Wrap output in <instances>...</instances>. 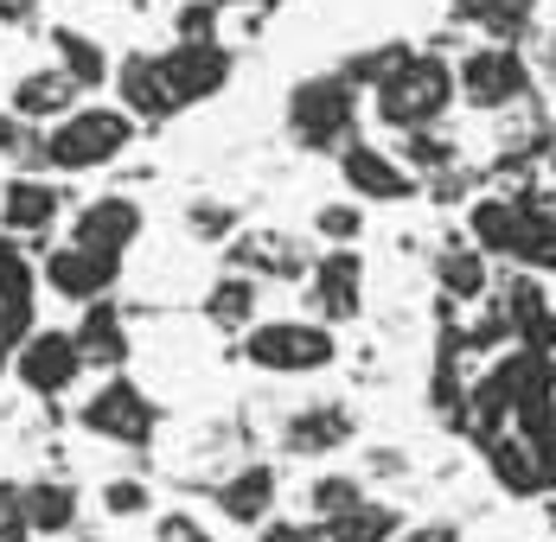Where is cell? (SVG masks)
Segmentation results:
<instances>
[{"mask_svg":"<svg viewBox=\"0 0 556 542\" xmlns=\"http://www.w3.org/2000/svg\"><path fill=\"white\" fill-rule=\"evenodd\" d=\"M314 517L327 524V517H339V511H352V504H365V491H358V479H339V473H327V479H314Z\"/></svg>","mask_w":556,"mask_h":542,"instance_id":"obj_28","label":"cell"},{"mask_svg":"<svg viewBox=\"0 0 556 542\" xmlns=\"http://www.w3.org/2000/svg\"><path fill=\"white\" fill-rule=\"evenodd\" d=\"M52 46H58V70H71L84 96L110 83V57H103V46H97L90 33H77V26H58V33H52Z\"/></svg>","mask_w":556,"mask_h":542,"instance_id":"obj_20","label":"cell"},{"mask_svg":"<svg viewBox=\"0 0 556 542\" xmlns=\"http://www.w3.org/2000/svg\"><path fill=\"white\" fill-rule=\"evenodd\" d=\"M161 77H167L173 103H212L224 83H230V52L218 39H179L173 52H161Z\"/></svg>","mask_w":556,"mask_h":542,"instance_id":"obj_9","label":"cell"},{"mask_svg":"<svg viewBox=\"0 0 556 542\" xmlns=\"http://www.w3.org/2000/svg\"><path fill=\"white\" fill-rule=\"evenodd\" d=\"M77 351H84V364H90V358H97V364H122V358H128V332H122L110 300H90V307H84V320H77Z\"/></svg>","mask_w":556,"mask_h":542,"instance_id":"obj_21","label":"cell"},{"mask_svg":"<svg viewBox=\"0 0 556 542\" xmlns=\"http://www.w3.org/2000/svg\"><path fill=\"white\" fill-rule=\"evenodd\" d=\"M141 230H148V217H141V205H135L128 192H103V198H90V205L77 211V223H71L77 243L110 249V256H128V249L141 243Z\"/></svg>","mask_w":556,"mask_h":542,"instance_id":"obj_13","label":"cell"},{"mask_svg":"<svg viewBox=\"0 0 556 542\" xmlns=\"http://www.w3.org/2000/svg\"><path fill=\"white\" fill-rule=\"evenodd\" d=\"M314 230H320L327 243H358V236H365V211H358V205H320V211H314Z\"/></svg>","mask_w":556,"mask_h":542,"instance_id":"obj_29","label":"cell"},{"mask_svg":"<svg viewBox=\"0 0 556 542\" xmlns=\"http://www.w3.org/2000/svg\"><path fill=\"white\" fill-rule=\"evenodd\" d=\"M435 281H442L454 300H480V294H486V249L447 243L442 256H435Z\"/></svg>","mask_w":556,"mask_h":542,"instance_id":"obj_22","label":"cell"},{"mask_svg":"<svg viewBox=\"0 0 556 542\" xmlns=\"http://www.w3.org/2000/svg\"><path fill=\"white\" fill-rule=\"evenodd\" d=\"M320 542H396V517L384 504H352V511L327 517Z\"/></svg>","mask_w":556,"mask_h":542,"instance_id":"obj_25","label":"cell"},{"mask_svg":"<svg viewBox=\"0 0 556 542\" xmlns=\"http://www.w3.org/2000/svg\"><path fill=\"white\" fill-rule=\"evenodd\" d=\"M135 141V115L122 103H77L64 108L52 121V134H46V160L58 172H97V166L122 160V147Z\"/></svg>","mask_w":556,"mask_h":542,"instance_id":"obj_2","label":"cell"},{"mask_svg":"<svg viewBox=\"0 0 556 542\" xmlns=\"http://www.w3.org/2000/svg\"><path fill=\"white\" fill-rule=\"evenodd\" d=\"M525 223H531V198H480L473 217H467L473 249H486V256H518Z\"/></svg>","mask_w":556,"mask_h":542,"instance_id":"obj_17","label":"cell"},{"mask_svg":"<svg viewBox=\"0 0 556 542\" xmlns=\"http://www.w3.org/2000/svg\"><path fill=\"white\" fill-rule=\"evenodd\" d=\"M64 217V192L52 179H0V230L20 236V243H46Z\"/></svg>","mask_w":556,"mask_h":542,"instance_id":"obj_12","label":"cell"},{"mask_svg":"<svg viewBox=\"0 0 556 542\" xmlns=\"http://www.w3.org/2000/svg\"><path fill=\"white\" fill-rule=\"evenodd\" d=\"M115 274H122V256H110V249H90V243H58V249H46V287H52L58 300H71V307H90V300H103L115 287Z\"/></svg>","mask_w":556,"mask_h":542,"instance_id":"obj_8","label":"cell"},{"mask_svg":"<svg viewBox=\"0 0 556 542\" xmlns=\"http://www.w3.org/2000/svg\"><path fill=\"white\" fill-rule=\"evenodd\" d=\"M339 172H345L352 198H371V205H403V198H416V172L396 160V154L371 147V141H345V147H339Z\"/></svg>","mask_w":556,"mask_h":542,"instance_id":"obj_11","label":"cell"},{"mask_svg":"<svg viewBox=\"0 0 556 542\" xmlns=\"http://www.w3.org/2000/svg\"><path fill=\"white\" fill-rule=\"evenodd\" d=\"M103 511H110V517H141V511H148V486H141V479H110V486H103Z\"/></svg>","mask_w":556,"mask_h":542,"instance_id":"obj_31","label":"cell"},{"mask_svg":"<svg viewBox=\"0 0 556 542\" xmlns=\"http://www.w3.org/2000/svg\"><path fill=\"white\" fill-rule=\"evenodd\" d=\"M263 542H320V530H307V524H269L263 517Z\"/></svg>","mask_w":556,"mask_h":542,"instance_id":"obj_33","label":"cell"},{"mask_svg":"<svg viewBox=\"0 0 556 542\" xmlns=\"http://www.w3.org/2000/svg\"><path fill=\"white\" fill-rule=\"evenodd\" d=\"M403 166L416 172V166H447V141L435 128H409L403 134Z\"/></svg>","mask_w":556,"mask_h":542,"instance_id":"obj_30","label":"cell"},{"mask_svg":"<svg viewBox=\"0 0 556 542\" xmlns=\"http://www.w3.org/2000/svg\"><path fill=\"white\" fill-rule=\"evenodd\" d=\"M403 542H460V537H454L447 524H422V530H409Z\"/></svg>","mask_w":556,"mask_h":542,"instance_id":"obj_34","label":"cell"},{"mask_svg":"<svg viewBox=\"0 0 556 542\" xmlns=\"http://www.w3.org/2000/svg\"><path fill=\"white\" fill-rule=\"evenodd\" d=\"M551 172H556V147H551Z\"/></svg>","mask_w":556,"mask_h":542,"instance_id":"obj_35","label":"cell"},{"mask_svg":"<svg viewBox=\"0 0 556 542\" xmlns=\"http://www.w3.org/2000/svg\"><path fill=\"white\" fill-rule=\"evenodd\" d=\"M218 504L230 524H263L276 511V466H243L237 479H224Z\"/></svg>","mask_w":556,"mask_h":542,"instance_id":"obj_19","label":"cell"},{"mask_svg":"<svg viewBox=\"0 0 556 542\" xmlns=\"http://www.w3.org/2000/svg\"><path fill=\"white\" fill-rule=\"evenodd\" d=\"M243 358L256 371H269V377H314L339 358V338L327 320H269V325H250Z\"/></svg>","mask_w":556,"mask_h":542,"instance_id":"obj_3","label":"cell"},{"mask_svg":"<svg viewBox=\"0 0 556 542\" xmlns=\"http://www.w3.org/2000/svg\"><path fill=\"white\" fill-rule=\"evenodd\" d=\"M460 13H467L480 33H493V39H518V33L531 26L538 0H460Z\"/></svg>","mask_w":556,"mask_h":542,"instance_id":"obj_27","label":"cell"},{"mask_svg":"<svg viewBox=\"0 0 556 542\" xmlns=\"http://www.w3.org/2000/svg\"><path fill=\"white\" fill-rule=\"evenodd\" d=\"M39 294V269H33V249L20 236L0 230V307H33Z\"/></svg>","mask_w":556,"mask_h":542,"instance_id":"obj_24","label":"cell"},{"mask_svg":"<svg viewBox=\"0 0 556 542\" xmlns=\"http://www.w3.org/2000/svg\"><path fill=\"white\" fill-rule=\"evenodd\" d=\"M110 77H115V96H122V108H128L135 121H167V115H179L167 77H161V57L135 52V57H122Z\"/></svg>","mask_w":556,"mask_h":542,"instance_id":"obj_15","label":"cell"},{"mask_svg":"<svg viewBox=\"0 0 556 542\" xmlns=\"http://www.w3.org/2000/svg\"><path fill=\"white\" fill-rule=\"evenodd\" d=\"M447 103H454V70L429 52H403L384 77L371 83V108H378V121L396 128V134L435 128L447 115Z\"/></svg>","mask_w":556,"mask_h":542,"instance_id":"obj_1","label":"cell"},{"mask_svg":"<svg viewBox=\"0 0 556 542\" xmlns=\"http://www.w3.org/2000/svg\"><path fill=\"white\" fill-rule=\"evenodd\" d=\"M352 115H358L352 77H307V83H294V96H288V128H294V141H301V147H320V154L352 141Z\"/></svg>","mask_w":556,"mask_h":542,"instance_id":"obj_4","label":"cell"},{"mask_svg":"<svg viewBox=\"0 0 556 542\" xmlns=\"http://www.w3.org/2000/svg\"><path fill=\"white\" fill-rule=\"evenodd\" d=\"M307 300H314V313L327 325H345L358 320V307H365V262H358V249L352 243H333L314 274H307Z\"/></svg>","mask_w":556,"mask_h":542,"instance_id":"obj_10","label":"cell"},{"mask_svg":"<svg viewBox=\"0 0 556 542\" xmlns=\"http://www.w3.org/2000/svg\"><path fill=\"white\" fill-rule=\"evenodd\" d=\"M20 511H26V530H33V537H64V530H77V491L64 486V479H33V486H20Z\"/></svg>","mask_w":556,"mask_h":542,"instance_id":"obj_18","label":"cell"},{"mask_svg":"<svg viewBox=\"0 0 556 542\" xmlns=\"http://www.w3.org/2000/svg\"><path fill=\"white\" fill-rule=\"evenodd\" d=\"M205 313L224 332H243V325L256 320V281L250 274H224L218 287H212V300H205Z\"/></svg>","mask_w":556,"mask_h":542,"instance_id":"obj_26","label":"cell"},{"mask_svg":"<svg viewBox=\"0 0 556 542\" xmlns=\"http://www.w3.org/2000/svg\"><path fill=\"white\" fill-rule=\"evenodd\" d=\"M77 422L97 434V440H115V447H148L154 428H161V409L135 389L128 377H110L84 409H77Z\"/></svg>","mask_w":556,"mask_h":542,"instance_id":"obj_7","label":"cell"},{"mask_svg":"<svg viewBox=\"0 0 556 542\" xmlns=\"http://www.w3.org/2000/svg\"><path fill=\"white\" fill-rule=\"evenodd\" d=\"M77 96H84V90H77V77H71V70H58V64H39V70H20V77H13V90H7V108H13L20 121H33V128H39V121L52 128L64 108H77Z\"/></svg>","mask_w":556,"mask_h":542,"instance_id":"obj_14","label":"cell"},{"mask_svg":"<svg viewBox=\"0 0 556 542\" xmlns=\"http://www.w3.org/2000/svg\"><path fill=\"white\" fill-rule=\"evenodd\" d=\"M0 542H33L26 511H20V486H0Z\"/></svg>","mask_w":556,"mask_h":542,"instance_id":"obj_32","label":"cell"},{"mask_svg":"<svg viewBox=\"0 0 556 542\" xmlns=\"http://www.w3.org/2000/svg\"><path fill=\"white\" fill-rule=\"evenodd\" d=\"M345 434H352L345 409L320 402V409H307V415H294V422H288V453H333Z\"/></svg>","mask_w":556,"mask_h":542,"instance_id":"obj_23","label":"cell"},{"mask_svg":"<svg viewBox=\"0 0 556 542\" xmlns=\"http://www.w3.org/2000/svg\"><path fill=\"white\" fill-rule=\"evenodd\" d=\"M525 90H531V70H525L511 39H493V46L467 52L460 70H454V96H467L473 108H511Z\"/></svg>","mask_w":556,"mask_h":542,"instance_id":"obj_6","label":"cell"},{"mask_svg":"<svg viewBox=\"0 0 556 542\" xmlns=\"http://www.w3.org/2000/svg\"><path fill=\"white\" fill-rule=\"evenodd\" d=\"M13 377L26 383L33 396H46V402L71 396V389H77V377H84L77 332H58V325H46V332H26V338L13 345Z\"/></svg>","mask_w":556,"mask_h":542,"instance_id":"obj_5","label":"cell"},{"mask_svg":"<svg viewBox=\"0 0 556 542\" xmlns=\"http://www.w3.org/2000/svg\"><path fill=\"white\" fill-rule=\"evenodd\" d=\"M486 460H493V479H500L511 498L556 491L551 473H544V453H538V440H525V434H493V440H486Z\"/></svg>","mask_w":556,"mask_h":542,"instance_id":"obj_16","label":"cell"}]
</instances>
